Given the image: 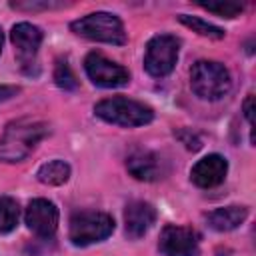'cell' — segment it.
Instances as JSON below:
<instances>
[{
  "instance_id": "cell-1",
  "label": "cell",
  "mask_w": 256,
  "mask_h": 256,
  "mask_svg": "<svg viewBox=\"0 0 256 256\" xmlns=\"http://www.w3.org/2000/svg\"><path fill=\"white\" fill-rule=\"evenodd\" d=\"M50 132L48 124L40 120L22 118L6 126L0 138V162H22L30 156L34 146Z\"/></svg>"
},
{
  "instance_id": "cell-2",
  "label": "cell",
  "mask_w": 256,
  "mask_h": 256,
  "mask_svg": "<svg viewBox=\"0 0 256 256\" xmlns=\"http://www.w3.org/2000/svg\"><path fill=\"white\" fill-rule=\"evenodd\" d=\"M94 114L108 124H116L124 128L146 126L154 120V110L148 104L126 96H112L100 100L94 106Z\"/></svg>"
},
{
  "instance_id": "cell-3",
  "label": "cell",
  "mask_w": 256,
  "mask_h": 256,
  "mask_svg": "<svg viewBox=\"0 0 256 256\" xmlns=\"http://www.w3.org/2000/svg\"><path fill=\"white\" fill-rule=\"evenodd\" d=\"M190 86L202 100H220L230 92L232 80L224 64L214 60H198L190 68Z\"/></svg>"
},
{
  "instance_id": "cell-4",
  "label": "cell",
  "mask_w": 256,
  "mask_h": 256,
  "mask_svg": "<svg viewBox=\"0 0 256 256\" xmlns=\"http://www.w3.org/2000/svg\"><path fill=\"white\" fill-rule=\"evenodd\" d=\"M70 30L82 38L94 42H106L122 46L126 44V32L122 20L112 12H92L70 24Z\"/></svg>"
},
{
  "instance_id": "cell-5",
  "label": "cell",
  "mask_w": 256,
  "mask_h": 256,
  "mask_svg": "<svg viewBox=\"0 0 256 256\" xmlns=\"http://www.w3.org/2000/svg\"><path fill=\"white\" fill-rule=\"evenodd\" d=\"M114 232V218L106 212L82 210L70 218L68 238L74 246H90L106 240Z\"/></svg>"
},
{
  "instance_id": "cell-6",
  "label": "cell",
  "mask_w": 256,
  "mask_h": 256,
  "mask_svg": "<svg viewBox=\"0 0 256 256\" xmlns=\"http://www.w3.org/2000/svg\"><path fill=\"white\" fill-rule=\"evenodd\" d=\"M180 52V40L172 34H158L148 40L146 52H144V68L154 78L168 76L176 62Z\"/></svg>"
},
{
  "instance_id": "cell-7",
  "label": "cell",
  "mask_w": 256,
  "mask_h": 256,
  "mask_svg": "<svg viewBox=\"0 0 256 256\" xmlns=\"http://www.w3.org/2000/svg\"><path fill=\"white\" fill-rule=\"evenodd\" d=\"M84 70L92 80V84L100 88H120L130 82L128 70L122 64L108 60L100 52H90L84 58Z\"/></svg>"
},
{
  "instance_id": "cell-8",
  "label": "cell",
  "mask_w": 256,
  "mask_h": 256,
  "mask_svg": "<svg viewBox=\"0 0 256 256\" xmlns=\"http://www.w3.org/2000/svg\"><path fill=\"white\" fill-rule=\"evenodd\" d=\"M42 30L30 22H18L12 26L10 40L16 48V58L26 74H32V66L36 64V54L42 44Z\"/></svg>"
},
{
  "instance_id": "cell-9",
  "label": "cell",
  "mask_w": 256,
  "mask_h": 256,
  "mask_svg": "<svg viewBox=\"0 0 256 256\" xmlns=\"http://www.w3.org/2000/svg\"><path fill=\"white\" fill-rule=\"evenodd\" d=\"M158 248L164 256H196L198 254V234L188 226L168 224L160 232Z\"/></svg>"
},
{
  "instance_id": "cell-10",
  "label": "cell",
  "mask_w": 256,
  "mask_h": 256,
  "mask_svg": "<svg viewBox=\"0 0 256 256\" xmlns=\"http://www.w3.org/2000/svg\"><path fill=\"white\" fill-rule=\"evenodd\" d=\"M26 226L40 238H52L58 230V208L54 202L46 200V198H34L24 214Z\"/></svg>"
},
{
  "instance_id": "cell-11",
  "label": "cell",
  "mask_w": 256,
  "mask_h": 256,
  "mask_svg": "<svg viewBox=\"0 0 256 256\" xmlns=\"http://www.w3.org/2000/svg\"><path fill=\"white\" fill-rule=\"evenodd\" d=\"M226 174H228V160L220 154H208L192 166L190 180L198 188H214L224 182Z\"/></svg>"
},
{
  "instance_id": "cell-12",
  "label": "cell",
  "mask_w": 256,
  "mask_h": 256,
  "mask_svg": "<svg viewBox=\"0 0 256 256\" xmlns=\"http://www.w3.org/2000/svg\"><path fill=\"white\" fill-rule=\"evenodd\" d=\"M126 168L136 180L142 182H154L166 174V162L152 150H138L130 154L126 160Z\"/></svg>"
},
{
  "instance_id": "cell-13",
  "label": "cell",
  "mask_w": 256,
  "mask_h": 256,
  "mask_svg": "<svg viewBox=\"0 0 256 256\" xmlns=\"http://www.w3.org/2000/svg\"><path fill=\"white\" fill-rule=\"evenodd\" d=\"M154 222H156V210L152 204L144 200H134L124 210V230L126 236L132 240L142 238L152 228Z\"/></svg>"
},
{
  "instance_id": "cell-14",
  "label": "cell",
  "mask_w": 256,
  "mask_h": 256,
  "mask_svg": "<svg viewBox=\"0 0 256 256\" xmlns=\"http://www.w3.org/2000/svg\"><path fill=\"white\" fill-rule=\"evenodd\" d=\"M246 216H248V208L234 204V206H222V208L208 212L206 222L216 232H230V230L238 228L246 220Z\"/></svg>"
},
{
  "instance_id": "cell-15",
  "label": "cell",
  "mask_w": 256,
  "mask_h": 256,
  "mask_svg": "<svg viewBox=\"0 0 256 256\" xmlns=\"http://www.w3.org/2000/svg\"><path fill=\"white\" fill-rule=\"evenodd\" d=\"M36 178L46 186H62L70 178V166L64 160H50L38 168Z\"/></svg>"
},
{
  "instance_id": "cell-16",
  "label": "cell",
  "mask_w": 256,
  "mask_h": 256,
  "mask_svg": "<svg viewBox=\"0 0 256 256\" xmlns=\"http://www.w3.org/2000/svg\"><path fill=\"white\" fill-rule=\"evenodd\" d=\"M20 218L18 202L10 196H0V234H8L16 228Z\"/></svg>"
},
{
  "instance_id": "cell-17",
  "label": "cell",
  "mask_w": 256,
  "mask_h": 256,
  "mask_svg": "<svg viewBox=\"0 0 256 256\" xmlns=\"http://www.w3.org/2000/svg\"><path fill=\"white\" fill-rule=\"evenodd\" d=\"M178 20H180L184 26H188L192 32L200 34V36H206V38H212V40H222V38H224V30H222V28H218V26H214V24H210V22L198 18V16L180 14Z\"/></svg>"
},
{
  "instance_id": "cell-18",
  "label": "cell",
  "mask_w": 256,
  "mask_h": 256,
  "mask_svg": "<svg viewBox=\"0 0 256 256\" xmlns=\"http://www.w3.org/2000/svg\"><path fill=\"white\" fill-rule=\"evenodd\" d=\"M54 82L56 86H60L62 90H76L78 88V80L70 68V64L66 60H58L54 66Z\"/></svg>"
},
{
  "instance_id": "cell-19",
  "label": "cell",
  "mask_w": 256,
  "mask_h": 256,
  "mask_svg": "<svg viewBox=\"0 0 256 256\" xmlns=\"http://www.w3.org/2000/svg\"><path fill=\"white\" fill-rule=\"evenodd\" d=\"M204 10H208V12H214V14H218V16H222V18H236L242 10H244V4H238V2H224V0H220V2H198Z\"/></svg>"
},
{
  "instance_id": "cell-20",
  "label": "cell",
  "mask_w": 256,
  "mask_h": 256,
  "mask_svg": "<svg viewBox=\"0 0 256 256\" xmlns=\"http://www.w3.org/2000/svg\"><path fill=\"white\" fill-rule=\"evenodd\" d=\"M16 10H48V8H58L62 4H54V2H12L10 4Z\"/></svg>"
},
{
  "instance_id": "cell-21",
  "label": "cell",
  "mask_w": 256,
  "mask_h": 256,
  "mask_svg": "<svg viewBox=\"0 0 256 256\" xmlns=\"http://www.w3.org/2000/svg\"><path fill=\"white\" fill-rule=\"evenodd\" d=\"M20 92V88L18 86H8V84H0V102H4V100H10V98H14L16 94Z\"/></svg>"
},
{
  "instance_id": "cell-22",
  "label": "cell",
  "mask_w": 256,
  "mask_h": 256,
  "mask_svg": "<svg viewBox=\"0 0 256 256\" xmlns=\"http://www.w3.org/2000/svg\"><path fill=\"white\" fill-rule=\"evenodd\" d=\"M252 102H254V96L252 94H248L246 96V100H244V104H242V110H244V116H246V120L252 124V118H254V110H252Z\"/></svg>"
},
{
  "instance_id": "cell-23",
  "label": "cell",
  "mask_w": 256,
  "mask_h": 256,
  "mask_svg": "<svg viewBox=\"0 0 256 256\" xmlns=\"http://www.w3.org/2000/svg\"><path fill=\"white\" fill-rule=\"evenodd\" d=\"M2 42H4V32H2V28H0V52H2Z\"/></svg>"
}]
</instances>
